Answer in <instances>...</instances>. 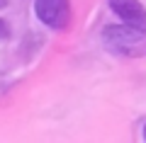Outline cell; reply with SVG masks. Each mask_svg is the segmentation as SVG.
Segmentation results:
<instances>
[{"label": "cell", "instance_id": "4", "mask_svg": "<svg viewBox=\"0 0 146 143\" xmlns=\"http://www.w3.org/2000/svg\"><path fill=\"white\" fill-rule=\"evenodd\" d=\"M10 34V29H7V22L5 20H0V36H7Z\"/></svg>", "mask_w": 146, "mask_h": 143}, {"label": "cell", "instance_id": "3", "mask_svg": "<svg viewBox=\"0 0 146 143\" xmlns=\"http://www.w3.org/2000/svg\"><path fill=\"white\" fill-rule=\"evenodd\" d=\"M110 7H112L115 15L122 17V22L146 29V7L139 0H110Z\"/></svg>", "mask_w": 146, "mask_h": 143}, {"label": "cell", "instance_id": "2", "mask_svg": "<svg viewBox=\"0 0 146 143\" xmlns=\"http://www.w3.org/2000/svg\"><path fill=\"white\" fill-rule=\"evenodd\" d=\"M34 12L51 29H66L71 24V3L68 0H36Z\"/></svg>", "mask_w": 146, "mask_h": 143}, {"label": "cell", "instance_id": "5", "mask_svg": "<svg viewBox=\"0 0 146 143\" xmlns=\"http://www.w3.org/2000/svg\"><path fill=\"white\" fill-rule=\"evenodd\" d=\"M144 138H146V124H144Z\"/></svg>", "mask_w": 146, "mask_h": 143}, {"label": "cell", "instance_id": "1", "mask_svg": "<svg viewBox=\"0 0 146 143\" xmlns=\"http://www.w3.org/2000/svg\"><path fill=\"white\" fill-rule=\"evenodd\" d=\"M102 44L110 51L122 53L129 58L146 56V29H139L134 24H110L102 29Z\"/></svg>", "mask_w": 146, "mask_h": 143}]
</instances>
